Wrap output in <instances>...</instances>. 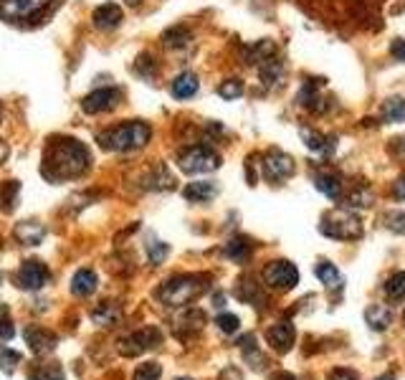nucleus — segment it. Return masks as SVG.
I'll return each mask as SVG.
<instances>
[{"label":"nucleus","mask_w":405,"mask_h":380,"mask_svg":"<svg viewBox=\"0 0 405 380\" xmlns=\"http://www.w3.org/2000/svg\"><path fill=\"white\" fill-rule=\"evenodd\" d=\"M89 167V150L79 139L63 137L49 147L44 165V175L49 180H69L79 177Z\"/></svg>","instance_id":"1"},{"label":"nucleus","mask_w":405,"mask_h":380,"mask_svg":"<svg viewBox=\"0 0 405 380\" xmlns=\"http://www.w3.org/2000/svg\"><path fill=\"white\" fill-rule=\"evenodd\" d=\"M150 127L145 122H124V125H117L114 129L104 132L99 137L101 147L114 152H129V150H139L150 142Z\"/></svg>","instance_id":"2"},{"label":"nucleus","mask_w":405,"mask_h":380,"mask_svg":"<svg viewBox=\"0 0 405 380\" xmlns=\"http://www.w3.org/2000/svg\"><path fill=\"white\" fill-rule=\"evenodd\" d=\"M205 281L208 279L205 277H195V274H183V277H175L170 279L167 284L160 289V302L167 304V307H185L188 302H193V299L200 294V291H205Z\"/></svg>","instance_id":"3"},{"label":"nucleus","mask_w":405,"mask_h":380,"mask_svg":"<svg viewBox=\"0 0 405 380\" xmlns=\"http://www.w3.org/2000/svg\"><path fill=\"white\" fill-rule=\"evenodd\" d=\"M324 236L337 241H349V239H360L362 236V223L354 213L345 208H337L332 213H327L322 218V226H319Z\"/></svg>","instance_id":"4"},{"label":"nucleus","mask_w":405,"mask_h":380,"mask_svg":"<svg viewBox=\"0 0 405 380\" xmlns=\"http://www.w3.org/2000/svg\"><path fill=\"white\" fill-rule=\"evenodd\" d=\"M177 165H180V170L188 172V175H198V172L215 170V167L221 165V158H218V152L210 150V147L195 145V147H190V150L180 152Z\"/></svg>","instance_id":"5"},{"label":"nucleus","mask_w":405,"mask_h":380,"mask_svg":"<svg viewBox=\"0 0 405 380\" xmlns=\"http://www.w3.org/2000/svg\"><path fill=\"white\" fill-rule=\"evenodd\" d=\"M49 3L51 0H0V18L8 23L31 20L44 8H49Z\"/></svg>","instance_id":"6"},{"label":"nucleus","mask_w":405,"mask_h":380,"mask_svg":"<svg viewBox=\"0 0 405 380\" xmlns=\"http://www.w3.org/2000/svg\"><path fill=\"white\" fill-rule=\"evenodd\" d=\"M264 279H266V284L274 286V289L289 291L297 286L299 272H297V266L289 264V261H274V264L266 266Z\"/></svg>","instance_id":"7"},{"label":"nucleus","mask_w":405,"mask_h":380,"mask_svg":"<svg viewBox=\"0 0 405 380\" xmlns=\"http://www.w3.org/2000/svg\"><path fill=\"white\" fill-rule=\"evenodd\" d=\"M160 340H162V337H160L158 329L147 327V329H139V332H134V335H129L127 340H122L120 350H122V355H127V357H134V355L145 353V350L158 348Z\"/></svg>","instance_id":"8"},{"label":"nucleus","mask_w":405,"mask_h":380,"mask_svg":"<svg viewBox=\"0 0 405 380\" xmlns=\"http://www.w3.org/2000/svg\"><path fill=\"white\" fill-rule=\"evenodd\" d=\"M264 175L269 177V180H286V177L294 175V160L286 155V152L281 150H271L266 152L264 158Z\"/></svg>","instance_id":"9"},{"label":"nucleus","mask_w":405,"mask_h":380,"mask_svg":"<svg viewBox=\"0 0 405 380\" xmlns=\"http://www.w3.org/2000/svg\"><path fill=\"white\" fill-rule=\"evenodd\" d=\"M15 281H18L20 289L36 291V289H41V286L49 284V269H46L41 261H25V264L20 266Z\"/></svg>","instance_id":"10"},{"label":"nucleus","mask_w":405,"mask_h":380,"mask_svg":"<svg viewBox=\"0 0 405 380\" xmlns=\"http://www.w3.org/2000/svg\"><path fill=\"white\" fill-rule=\"evenodd\" d=\"M120 91L117 89H96L86 99L82 101L84 112L89 114H99V112H109V109L117 107V101H120Z\"/></svg>","instance_id":"11"},{"label":"nucleus","mask_w":405,"mask_h":380,"mask_svg":"<svg viewBox=\"0 0 405 380\" xmlns=\"http://www.w3.org/2000/svg\"><path fill=\"white\" fill-rule=\"evenodd\" d=\"M269 345H271L274 350H278V353H286V350L294 345V337H297V332H294V324L291 322H276L271 329H269Z\"/></svg>","instance_id":"12"},{"label":"nucleus","mask_w":405,"mask_h":380,"mask_svg":"<svg viewBox=\"0 0 405 380\" xmlns=\"http://www.w3.org/2000/svg\"><path fill=\"white\" fill-rule=\"evenodd\" d=\"M120 20H122V8L114 6V3H104V6H99L94 11V25L101 28V31H112V28H117Z\"/></svg>","instance_id":"13"},{"label":"nucleus","mask_w":405,"mask_h":380,"mask_svg":"<svg viewBox=\"0 0 405 380\" xmlns=\"http://www.w3.org/2000/svg\"><path fill=\"white\" fill-rule=\"evenodd\" d=\"M25 342H28V348L33 350L36 355H44V353H51V350L56 348V337L46 332V329H28L25 332Z\"/></svg>","instance_id":"14"},{"label":"nucleus","mask_w":405,"mask_h":380,"mask_svg":"<svg viewBox=\"0 0 405 380\" xmlns=\"http://www.w3.org/2000/svg\"><path fill=\"white\" fill-rule=\"evenodd\" d=\"M198 87H200V84H198V76L193 74V71H183V74L172 82L170 91L175 99H190V96H195Z\"/></svg>","instance_id":"15"},{"label":"nucleus","mask_w":405,"mask_h":380,"mask_svg":"<svg viewBox=\"0 0 405 380\" xmlns=\"http://www.w3.org/2000/svg\"><path fill=\"white\" fill-rule=\"evenodd\" d=\"M46 231L41 223H31V221H25L20 223L18 228H15V239L23 243V246H38L41 241H44Z\"/></svg>","instance_id":"16"},{"label":"nucleus","mask_w":405,"mask_h":380,"mask_svg":"<svg viewBox=\"0 0 405 380\" xmlns=\"http://www.w3.org/2000/svg\"><path fill=\"white\" fill-rule=\"evenodd\" d=\"M96 289V274L91 269H79L71 279V291L76 297H86Z\"/></svg>","instance_id":"17"},{"label":"nucleus","mask_w":405,"mask_h":380,"mask_svg":"<svg viewBox=\"0 0 405 380\" xmlns=\"http://www.w3.org/2000/svg\"><path fill=\"white\" fill-rule=\"evenodd\" d=\"M215 193H218V188H215V183H210V180H198V183H190L188 188H185V198L195 203L210 201Z\"/></svg>","instance_id":"18"},{"label":"nucleus","mask_w":405,"mask_h":380,"mask_svg":"<svg viewBox=\"0 0 405 380\" xmlns=\"http://www.w3.org/2000/svg\"><path fill=\"white\" fill-rule=\"evenodd\" d=\"M316 279L322 281L327 289H342V274L337 272V266H332L329 261H319L314 269Z\"/></svg>","instance_id":"19"},{"label":"nucleus","mask_w":405,"mask_h":380,"mask_svg":"<svg viewBox=\"0 0 405 380\" xmlns=\"http://www.w3.org/2000/svg\"><path fill=\"white\" fill-rule=\"evenodd\" d=\"M365 319L373 329H387V324H390V310H387L385 304H373V307L365 310Z\"/></svg>","instance_id":"20"},{"label":"nucleus","mask_w":405,"mask_h":380,"mask_svg":"<svg viewBox=\"0 0 405 380\" xmlns=\"http://www.w3.org/2000/svg\"><path fill=\"white\" fill-rule=\"evenodd\" d=\"M302 139L307 142V147L314 152L335 150V137H324V134H316V132H311V129H302Z\"/></svg>","instance_id":"21"},{"label":"nucleus","mask_w":405,"mask_h":380,"mask_svg":"<svg viewBox=\"0 0 405 380\" xmlns=\"http://www.w3.org/2000/svg\"><path fill=\"white\" fill-rule=\"evenodd\" d=\"M314 183H316V190H319V193H324L327 198H340L342 183L337 180L335 175H316Z\"/></svg>","instance_id":"22"},{"label":"nucleus","mask_w":405,"mask_h":380,"mask_svg":"<svg viewBox=\"0 0 405 380\" xmlns=\"http://www.w3.org/2000/svg\"><path fill=\"white\" fill-rule=\"evenodd\" d=\"M382 117H385L387 122H405V101L403 99H387L385 104H382Z\"/></svg>","instance_id":"23"},{"label":"nucleus","mask_w":405,"mask_h":380,"mask_svg":"<svg viewBox=\"0 0 405 380\" xmlns=\"http://www.w3.org/2000/svg\"><path fill=\"white\" fill-rule=\"evenodd\" d=\"M385 294L390 299H405V272H398V274H392L390 279L385 281Z\"/></svg>","instance_id":"24"},{"label":"nucleus","mask_w":405,"mask_h":380,"mask_svg":"<svg viewBox=\"0 0 405 380\" xmlns=\"http://www.w3.org/2000/svg\"><path fill=\"white\" fill-rule=\"evenodd\" d=\"M248 251H251V246H248V241H243V239H233V241H231V243L226 246V253L231 256V259H236V261L246 259Z\"/></svg>","instance_id":"25"},{"label":"nucleus","mask_w":405,"mask_h":380,"mask_svg":"<svg viewBox=\"0 0 405 380\" xmlns=\"http://www.w3.org/2000/svg\"><path fill=\"white\" fill-rule=\"evenodd\" d=\"M15 193H18V183H6L0 185V208L11 210V203L15 201ZM15 205V203H13Z\"/></svg>","instance_id":"26"},{"label":"nucleus","mask_w":405,"mask_h":380,"mask_svg":"<svg viewBox=\"0 0 405 380\" xmlns=\"http://www.w3.org/2000/svg\"><path fill=\"white\" fill-rule=\"evenodd\" d=\"M132 380H160V365L158 362H145L134 370Z\"/></svg>","instance_id":"27"},{"label":"nucleus","mask_w":405,"mask_h":380,"mask_svg":"<svg viewBox=\"0 0 405 380\" xmlns=\"http://www.w3.org/2000/svg\"><path fill=\"white\" fill-rule=\"evenodd\" d=\"M218 94L223 96V99H236V96L243 94V84L238 82V79H231V82H223L221 87H218Z\"/></svg>","instance_id":"28"},{"label":"nucleus","mask_w":405,"mask_h":380,"mask_svg":"<svg viewBox=\"0 0 405 380\" xmlns=\"http://www.w3.org/2000/svg\"><path fill=\"white\" fill-rule=\"evenodd\" d=\"M165 46H185L190 41V33L185 28H170V31L165 33Z\"/></svg>","instance_id":"29"},{"label":"nucleus","mask_w":405,"mask_h":380,"mask_svg":"<svg viewBox=\"0 0 405 380\" xmlns=\"http://www.w3.org/2000/svg\"><path fill=\"white\" fill-rule=\"evenodd\" d=\"M385 226L395 234H405V213H387Z\"/></svg>","instance_id":"30"},{"label":"nucleus","mask_w":405,"mask_h":380,"mask_svg":"<svg viewBox=\"0 0 405 380\" xmlns=\"http://www.w3.org/2000/svg\"><path fill=\"white\" fill-rule=\"evenodd\" d=\"M150 261L152 264H162L165 256H167V246L165 243H160V241H150Z\"/></svg>","instance_id":"31"},{"label":"nucleus","mask_w":405,"mask_h":380,"mask_svg":"<svg viewBox=\"0 0 405 380\" xmlns=\"http://www.w3.org/2000/svg\"><path fill=\"white\" fill-rule=\"evenodd\" d=\"M215 324H218L223 332H228V335H231V332H236V329H238V317L228 315V312H226V315H221L218 319H215Z\"/></svg>","instance_id":"32"},{"label":"nucleus","mask_w":405,"mask_h":380,"mask_svg":"<svg viewBox=\"0 0 405 380\" xmlns=\"http://www.w3.org/2000/svg\"><path fill=\"white\" fill-rule=\"evenodd\" d=\"M18 353H13V350H0V370H13L15 367V362H18Z\"/></svg>","instance_id":"33"},{"label":"nucleus","mask_w":405,"mask_h":380,"mask_svg":"<svg viewBox=\"0 0 405 380\" xmlns=\"http://www.w3.org/2000/svg\"><path fill=\"white\" fill-rule=\"evenodd\" d=\"M31 380H63L61 370H53V367H41L31 375Z\"/></svg>","instance_id":"34"},{"label":"nucleus","mask_w":405,"mask_h":380,"mask_svg":"<svg viewBox=\"0 0 405 380\" xmlns=\"http://www.w3.org/2000/svg\"><path fill=\"white\" fill-rule=\"evenodd\" d=\"M390 51H392V56L398 58V61H405V41H403V38H400V41H395Z\"/></svg>","instance_id":"35"},{"label":"nucleus","mask_w":405,"mask_h":380,"mask_svg":"<svg viewBox=\"0 0 405 380\" xmlns=\"http://www.w3.org/2000/svg\"><path fill=\"white\" fill-rule=\"evenodd\" d=\"M332 380H357V375H354L352 370H337V373L332 375Z\"/></svg>","instance_id":"36"},{"label":"nucleus","mask_w":405,"mask_h":380,"mask_svg":"<svg viewBox=\"0 0 405 380\" xmlns=\"http://www.w3.org/2000/svg\"><path fill=\"white\" fill-rule=\"evenodd\" d=\"M0 337H3V340H11L13 337V324L11 322H0Z\"/></svg>","instance_id":"37"},{"label":"nucleus","mask_w":405,"mask_h":380,"mask_svg":"<svg viewBox=\"0 0 405 380\" xmlns=\"http://www.w3.org/2000/svg\"><path fill=\"white\" fill-rule=\"evenodd\" d=\"M395 198H398V201H405V175L395 183Z\"/></svg>","instance_id":"38"},{"label":"nucleus","mask_w":405,"mask_h":380,"mask_svg":"<svg viewBox=\"0 0 405 380\" xmlns=\"http://www.w3.org/2000/svg\"><path fill=\"white\" fill-rule=\"evenodd\" d=\"M378 380H395V375H385V378H378Z\"/></svg>","instance_id":"39"},{"label":"nucleus","mask_w":405,"mask_h":380,"mask_svg":"<svg viewBox=\"0 0 405 380\" xmlns=\"http://www.w3.org/2000/svg\"><path fill=\"white\" fill-rule=\"evenodd\" d=\"M124 3H129V6H134V3H139V0H124Z\"/></svg>","instance_id":"40"},{"label":"nucleus","mask_w":405,"mask_h":380,"mask_svg":"<svg viewBox=\"0 0 405 380\" xmlns=\"http://www.w3.org/2000/svg\"><path fill=\"white\" fill-rule=\"evenodd\" d=\"M403 322H405V312H403Z\"/></svg>","instance_id":"41"},{"label":"nucleus","mask_w":405,"mask_h":380,"mask_svg":"<svg viewBox=\"0 0 405 380\" xmlns=\"http://www.w3.org/2000/svg\"><path fill=\"white\" fill-rule=\"evenodd\" d=\"M180 380H190V378H180Z\"/></svg>","instance_id":"42"}]
</instances>
